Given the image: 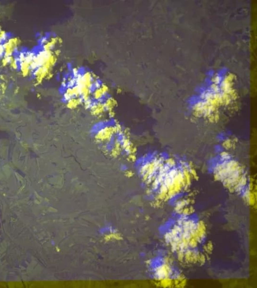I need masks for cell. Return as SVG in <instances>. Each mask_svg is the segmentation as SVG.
Listing matches in <instances>:
<instances>
[{
  "label": "cell",
  "instance_id": "1",
  "mask_svg": "<svg viewBox=\"0 0 257 288\" xmlns=\"http://www.w3.org/2000/svg\"><path fill=\"white\" fill-rule=\"evenodd\" d=\"M190 232L201 244L206 235V227L204 222L201 220L196 222L195 227L190 230Z\"/></svg>",
  "mask_w": 257,
  "mask_h": 288
},
{
  "label": "cell",
  "instance_id": "2",
  "mask_svg": "<svg viewBox=\"0 0 257 288\" xmlns=\"http://www.w3.org/2000/svg\"><path fill=\"white\" fill-rule=\"evenodd\" d=\"M170 264L163 262L162 263L156 268L155 275L158 281L162 279L171 277L173 273V271Z\"/></svg>",
  "mask_w": 257,
  "mask_h": 288
},
{
  "label": "cell",
  "instance_id": "3",
  "mask_svg": "<svg viewBox=\"0 0 257 288\" xmlns=\"http://www.w3.org/2000/svg\"><path fill=\"white\" fill-rule=\"evenodd\" d=\"M201 253L197 249H188L184 251V262L188 263H198Z\"/></svg>",
  "mask_w": 257,
  "mask_h": 288
},
{
  "label": "cell",
  "instance_id": "4",
  "mask_svg": "<svg viewBox=\"0 0 257 288\" xmlns=\"http://www.w3.org/2000/svg\"><path fill=\"white\" fill-rule=\"evenodd\" d=\"M15 35L10 32H4L0 35V47L10 46L14 41Z\"/></svg>",
  "mask_w": 257,
  "mask_h": 288
},
{
  "label": "cell",
  "instance_id": "5",
  "mask_svg": "<svg viewBox=\"0 0 257 288\" xmlns=\"http://www.w3.org/2000/svg\"><path fill=\"white\" fill-rule=\"evenodd\" d=\"M97 97L100 103V106H101L109 104L112 100V96L111 93L108 90L104 89L100 91Z\"/></svg>",
  "mask_w": 257,
  "mask_h": 288
},
{
  "label": "cell",
  "instance_id": "6",
  "mask_svg": "<svg viewBox=\"0 0 257 288\" xmlns=\"http://www.w3.org/2000/svg\"><path fill=\"white\" fill-rule=\"evenodd\" d=\"M85 104L86 105V108L89 109L90 110H96L100 106L98 97L96 95H89L88 96H87Z\"/></svg>",
  "mask_w": 257,
  "mask_h": 288
},
{
  "label": "cell",
  "instance_id": "7",
  "mask_svg": "<svg viewBox=\"0 0 257 288\" xmlns=\"http://www.w3.org/2000/svg\"><path fill=\"white\" fill-rule=\"evenodd\" d=\"M47 50V45L37 44L32 47V48L30 49V53L34 60H36L37 58L39 57L41 55L43 54Z\"/></svg>",
  "mask_w": 257,
  "mask_h": 288
},
{
  "label": "cell",
  "instance_id": "8",
  "mask_svg": "<svg viewBox=\"0 0 257 288\" xmlns=\"http://www.w3.org/2000/svg\"><path fill=\"white\" fill-rule=\"evenodd\" d=\"M52 41H53L52 39V32L48 31L46 32L39 39H37V43L38 44L47 45Z\"/></svg>",
  "mask_w": 257,
  "mask_h": 288
},
{
  "label": "cell",
  "instance_id": "9",
  "mask_svg": "<svg viewBox=\"0 0 257 288\" xmlns=\"http://www.w3.org/2000/svg\"><path fill=\"white\" fill-rule=\"evenodd\" d=\"M75 72L76 73L77 77L80 79L86 77V76L90 73V69L84 66H80L75 69Z\"/></svg>",
  "mask_w": 257,
  "mask_h": 288
},
{
  "label": "cell",
  "instance_id": "10",
  "mask_svg": "<svg viewBox=\"0 0 257 288\" xmlns=\"http://www.w3.org/2000/svg\"><path fill=\"white\" fill-rule=\"evenodd\" d=\"M14 67L18 72H23L25 69V64L23 59L22 58H19L13 60Z\"/></svg>",
  "mask_w": 257,
  "mask_h": 288
},
{
  "label": "cell",
  "instance_id": "11",
  "mask_svg": "<svg viewBox=\"0 0 257 288\" xmlns=\"http://www.w3.org/2000/svg\"><path fill=\"white\" fill-rule=\"evenodd\" d=\"M159 285L163 288H171L174 286L173 280L171 277L162 279L158 280Z\"/></svg>",
  "mask_w": 257,
  "mask_h": 288
},
{
  "label": "cell",
  "instance_id": "12",
  "mask_svg": "<svg viewBox=\"0 0 257 288\" xmlns=\"http://www.w3.org/2000/svg\"><path fill=\"white\" fill-rule=\"evenodd\" d=\"M87 92L90 95H96L99 92L98 87L95 82L89 84L86 86Z\"/></svg>",
  "mask_w": 257,
  "mask_h": 288
},
{
  "label": "cell",
  "instance_id": "13",
  "mask_svg": "<svg viewBox=\"0 0 257 288\" xmlns=\"http://www.w3.org/2000/svg\"><path fill=\"white\" fill-rule=\"evenodd\" d=\"M20 51L21 57L24 60L31 55L30 49L27 46H22L20 47Z\"/></svg>",
  "mask_w": 257,
  "mask_h": 288
},
{
  "label": "cell",
  "instance_id": "14",
  "mask_svg": "<svg viewBox=\"0 0 257 288\" xmlns=\"http://www.w3.org/2000/svg\"><path fill=\"white\" fill-rule=\"evenodd\" d=\"M8 47L6 46L0 47V63L4 62L6 57L8 54Z\"/></svg>",
  "mask_w": 257,
  "mask_h": 288
},
{
  "label": "cell",
  "instance_id": "15",
  "mask_svg": "<svg viewBox=\"0 0 257 288\" xmlns=\"http://www.w3.org/2000/svg\"><path fill=\"white\" fill-rule=\"evenodd\" d=\"M58 90L60 94H62V95L67 94V93L69 92L68 88H67V84H66L65 82H62L61 83L60 85L59 86V87H58Z\"/></svg>",
  "mask_w": 257,
  "mask_h": 288
},
{
  "label": "cell",
  "instance_id": "16",
  "mask_svg": "<svg viewBox=\"0 0 257 288\" xmlns=\"http://www.w3.org/2000/svg\"><path fill=\"white\" fill-rule=\"evenodd\" d=\"M95 82L98 87L99 92L104 89V87H105V84H104V82L102 79H101L100 78H96Z\"/></svg>",
  "mask_w": 257,
  "mask_h": 288
},
{
  "label": "cell",
  "instance_id": "17",
  "mask_svg": "<svg viewBox=\"0 0 257 288\" xmlns=\"http://www.w3.org/2000/svg\"><path fill=\"white\" fill-rule=\"evenodd\" d=\"M47 48L48 51H49L50 52L53 53L56 50V44L54 42H51L50 43L47 45Z\"/></svg>",
  "mask_w": 257,
  "mask_h": 288
},
{
  "label": "cell",
  "instance_id": "18",
  "mask_svg": "<svg viewBox=\"0 0 257 288\" xmlns=\"http://www.w3.org/2000/svg\"><path fill=\"white\" fill-rule=\"evenodd\" d=\"M177 253V260L178 261L181 263L184 262V250H178L177 252H176Z\"/></svg>",
  "mask_w": 257,
  "mask_h": 288
},
{
  "label": "cell",
  "instance_id": "19",
  "mask_svg": "<svg viewBox=\"0 0 257 288\" xmlns=\"http://www.w3.org/2000/svg\"><path fill=\"white\" fill-rule=\"evenodd\" d=\"M4 63H5V64L8 65L13 64V59L11 57V56L10 55V54H9V52L8 54L7 55V56L6 57L5 59L4 60Z\"/></svg>",
  "mask_w": 257,
  "mask_h": 288
},
{
  "label": "cell",
  "instance_id": "20",
  "mask_svg": "<svg viewBox=\"0 0 257 288\" xmlns=\"http://www.w3.org/2000/svg\"><path fill=\"white\" fill-rule=\"evenodd\" d=\"M203 249L205 250V252L207 253H211L213 250V245L212 243L211 242H208L207 244L204 245Z\"/></svg>",
  "mask_w": 257,
  "mask_h": 288
},
{
  "label": "cell",
  "instance_id": "21",
  "mask_svg": "<svg viewBox=\"0 0 257 288\" xmlns=\"http://www.w3.org/2000/svg\"><path fill=\"white\" fill-rule=\"evenodd\" d=\"M62 80L65 82L70 80V75L69 71H63L62 73Z\"/></svg>",
  "mask_w": 257,
  "mask_h": 288
},
{
  "label": "cell",
  "instance_id": "22",
  "mask_svg": "<svg viewBox=\"0 0 257 288\" xmlns=\"http://www.w3.org/2000/svg\"><path fill=\"white\" fill-rule=\"evenodd\" d=\"M206 256L203 253H201L199 256V259H198V263L200 264H204L206 263Z\"/></svg>",
  "mask_w": 257,
  "mask_h": 288
},
{
  "label": "cell",
  "instance_id": "23",
  "mask_svg": "<svg viewBox=\"0 0 257 288\" xmlns=\"http://www.w3.org/2000/svg\"><path fill=\"white\" fill-rule=\"evenodd\" d=\"M66 67H67V71H73L75 69L73 63L71 62L67 63Z\"/></svg>",
  "mask_w": 257,
  "mask_h": 288
},
{
  "label": "cell",
  "instance_id": "24",
  "mask_svg": "<svg viewBox=\"0 0 257 288\" xmlns=\"http://www.w3.org/2000/svg\"><path fill=\"white\" fill-rule=\"evenodd\" d=\"M96 78L95 77V76H93V75L90 74L88 75V78H87V80H88V83H91L94 82L96 80Z\"/></svg>",
  "mask_w": 257,
  "mask_h": 288
},
{
  "label": "cell",
  "instance_id": "25",
  "mask_svg": "<svg viewBox=\"0 0 257 288\" xmlns=\"http://www.w3.org/2000/svg\"><path fill=\"white\" fill-rule=\"evenodd\" d=\"M55 79L57 82H60V81L62 80V73H57L56 74H55Z\"/></svg>",
  "mask_w": 257,
  "mask_h": 288
},
{
  "label": "cell",
  "instance_id": "26",
  "mask_svg": "<svg viewBox=\"0 0 257 288\" xmlns=\"http://www.w3.org/2000/svg\"><path fill=\"white\" fill-rule=\"evenodd\" d=\"M48 68L46 66H45L44 67H43L42 68L41 71H40V73L42 74V75H45V74H46L48 72Z\"/></svg>",
  "mask_w": 257,
  "mask_h": 288
},
{
  "label": "cell",
  "instance_id": "27",
  "mask_svg": "<svg viewBox=\"0 0 257 288\" xmlns=\"http://www.w3.org/2000/svg\"><path fill=\"white\" fill-rule=\"evenodd\" d=\"M57 38V35L56 33L54 32H52V40H56Z\"/></svg>",
  "mask_w": 257,
  "mask_h": 288
},
{
  "label": "cell",
  "instance_id": "28",
  "mask_svg": "<svg viewBox=\"0 0 257 288\" xmlns=\"http://www.w3.org/2000/svg\"><path fill=\"white\" fill-rule=\"evenodd\" d=\"M42 35L41 33H40V32H36V33H35V37L37 39H39L42 36Z\"/></svg>",
  "mask_w": 257,
  "mask_h": 288
},
{
  "label": "cell",
  "instance_id": "29",
  "mask_svg": "<svg viewBox=\"0 0 257 288\" xmlns=\"http://www.w3.org/2000/svg\"><path fill=\"white\" fill-rule=\"evenodd\" d=\"M2 32H2V29H1V27H0V35H1V34H2Z\"/></svg>",
  "mask_w": 257,
  "mask_h": 288
},
{
  "label": "cell",
  "instance_id": "30",
  "mask_svg": "<svg viewBox=\"0 0 257 288\" xmlns=\"http://www.w3.org/2000/svg\"><path fill=\"white\" fill-rule=\"evenodd\" d=\"M1 80L0 79V84H1Z\"/></svg>",
  "mask_w": 257,
  "mask_h": 288
}]
</instances>
